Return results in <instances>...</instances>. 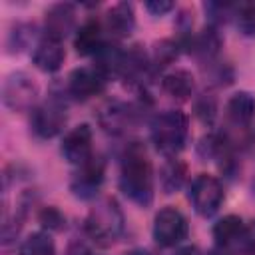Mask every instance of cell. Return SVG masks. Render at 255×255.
I'll return each mask as SVG.
<instances>
[{"label": "cell", "mask_w": 255, "mask_h": 255, "mask_svg": "<svg viewBox=\"0 0 255 255\" xmlns=\"http://www.w3.org/2000/svg\"><path fill=\"white\" fill-rule=\"evenodd\" d=\"M18 255H56V245L46 231H36L24 239Z\"/></svg>", "instance_id": "obj_21"}, {"label": "cell", "mask_w": 255, "mask_h": 255, "mask_svg": "<svg viewBox=\"0 0 255 255\" xmlns=\"http://www.w3.org/2000/svg\"><path fill=\"white\" fill-rule=\"evenodd\" d=\"M177 58V46L169 40H161L159 44H155V52H153V64L155 68H163L167 64H171Z\"/></svg>", "instance_id": "obj_23"}, {"label": "cell", "mask_w": 255, "mask_h": 255, "mask_svg": "<svg viewBox=\"0 0 255 255\" xmlns=\"http://www.w3.org/2000/svg\"><path fill=\"white\" fill-rule=\"evenodd\" d=\"M104 181V161L98 157H92L84 165H80L78 173L72 179V191L74 195L82 199H90L98 193L100 185Z\"/></svg>", "instance_id": "obj_10"}, {"label": "cell", "mask_w": 255, "mask_h": 255, "mask_svg": "<svg viewBox=\"0 0 255 255\" xmlns=\"http://www.w3.org/2000/svg\"><path fill=\"white\" fill-rule=\"evenodd\" d=\"M106 26L114 38H128L135 26L133 6L128 2H120V4L112 6L106 16Z\"/></svg>", "instance_id": "obj_15"}, {"label": "cell", "mask_w": 255, "mask_h": 255, "mask_svg": "<svg viewBox=\"0 0 255 255\" xmlns=\"http://www.w3.org/2000/svg\"><path fill=\"white\" fill-rule=\"evenodd\" d=\"M84 229H86L88 237L94 239L98 245H102V247L112 245L124 231V213H122L118 201L112 197L98 201L90 209Z\"/></svg>", "instance_id": "obj_3"}, {"label": "cell", "mask_w": 255, "mask_h": 255, "mask_svg": "<svg viewBox=\"0 0 255 255\" xmlns=\"http://www.w3.org/2000/svg\"><path fill=\"white\" fill-rule=\"evenodd\" d=\"M120 187L133 203L141 207H147L153 199L151 163L145 155V149L139 143H131L122 157Z\"/></svg>", "instance_id": "obj_1"}, {"label": "cell", "mask_w": 255, "mask_h": 255, "mask_svg": "<svg viewBox=\"0 0 255 255\" xmlns=\"http://www.w3.org/2000/svg\"><path fill=\"white\" fill-rule=\"evenodd\" d=\"M64 58H66V50L62 46V42L54 40V38H46V36L36 44L34 54H32L34 66L48 74L60 70V66L64 64Z\"/></svg>", "instance_id": "obj_11"}, {"label": "cell", "mask_w": 255, "mask_h": 255, "mask_svg": "<svg viewBox=\"0 0 255 255\" xmlns=\"http://www.w3.org/2000/svg\"><path fill=\"white\" fill-rule=\"evenodd\" d=\"M245 225L241 221V217L237 215H225L223 219H219L213 227V237L217 241V247L227 249V247H243V239H245Z\"/></svg>", "instance_id": "obj_13"}, {"label": "cell", "mask_w": 255, "mask_h": 255, "mask_svg": "<svg viewBox=\"0 0 255 255\" xmlns=\"http://www.w3.org/2000/svg\"><path fill=\"white\" fill-rule=\"evenodd\" d=\"M104 40H102V24L96 18L86 20L80 30L76 32L74 38V48L80 56H92V54H100V50L104 48Z\"/></svg>", "instance_id": "obj_12"}, {"label": "cell", "mask_w": 255, "mask_h": 255, "mask_svg": "<svg viewBox=\"0 0 255 255\" xmlns=\"http://www.w3.org/2000/svg\"><path fill=\"white\" fill-rule=\"evenodd\" d=\"M207 255H229V253H227L225 249H221V247H217V249H211V251H209Z\"/></svg>", "instance_id": "obj_29"}, {"label": "cell", "mask_w": 255, "mask_h": 255, "mask_svg": "<svg viewBox=\"0 0 255 255\" xmlns=\"http://www.w3.org/2000/svg\"><path fill=\"white\" fill-rule=\"evenodd\" d=\"M189 137L187 116L179 110H165L157 114L151 122V141L157 151L173 157L179 153Z\"/></svg>", "instance_id": "obj_2"}, {"label": "cell", "mask_w": 255, "mask_h": 255, "mask_svg": "<svg viewBox=\"0 0 255 255\" xmlns=\"http://www.w3.org/2000/svg\"><path fill=\"white\" fill-rule=\"evenodd\" d=\"M106 76L98 68H78L68 78V94L76 100H90L104 92Z\"/></svg>", "instance_id": "obj_9"}, {"label": "cell", "mask_w": 255, "mask_h": 255, "mask_svg": "<svg viewBox=\"0 0 255 255\" xmlns=\"http://www.w3.org/2000/svg\"><path fill=\"white\" fill-rule=\"evenodd\" d=\"M126 255H149L147 251H143V249H133V251H128Z\"/></svg>", "instance_id": "obj_30"}, {"label": "cell", "mask_w": 255, "mask_h": 255, "mask_svg": "<svg viewBox=\"0 0 255 255\" xmlns=\"http://www.w3.org/2000/svg\"><path fill=\"white\" fill-rule=\"evenodd\" d=\"M161 88L167 96L175 98V100H189L193 90H195V80L191 76V72L187 70H175L163 76L161 80Z\"/></svg>", "instance_id": "obj_17"}, {"label": "cell", "mask_w": 255, "mask_h": 255, "mask_svg": "<svg viewBox=\"0 0 255 255\" xmlns=\"http://www.w3.org/2000/svg\"><path fill=\"white\" fill-rule=\"evenodd\" d=\"M74 6L72 4H56L46 14V38L60 40L74 28Z\"/></svg>", "instance_id": "obj_14"}, {"label": "cell", "mask_w": 255, "mask_h": 255, "mask_svg": "<svg viewBox=\"0 0 255 255\" xmlns=\"http://www.w3.org/2000/svg\"><path fill=\"white\" fill-rule=\"evenodd\" d=\"M195 114L199 116V120L201 122H211L213 120V116H215V104L211 102V100H207V98H201L197 104H195Z\"/></svg>", "instance_id": "obj_25"}, {"label": "cell", "mask_w": 255, "mask_h": 255, "mask_svg": "<svg viewBox=\"0 0 255 255\" xmlns=\"http://www.w3.org/2000/svg\"><path fill=\"white\" fill-rule=\"evenodd\" d=\"M98 118H100V124L104 126L106 131L118 133V131L126 129V126L129 124L131 112L124 104H120V102H110V104H106L100 110V116Z\"/></svg>", "instance_id": "obj_18"}, {"label": "cell", "mask_w": 255, "mask_h": 255, "mask_svg": "<svg viewBox=\"0 0 255 255\" xmlns=\"http://www.w3.org/2000/svg\"><path fill=\"white\" fill-rule=\"evenodd\" d=\"M225 112L235 126H249L255 118V96H251L249 92L233 94L225 106Z\"/></svg>", "instance_id": "obj_16"}, {"label": "cell", "mask_w": 255, "mask_h": 255, "mask_svg": "<svg viewBox=\"0 0 255 255\" xmlns=\"http://www.w3.org/2000/svg\"><path fill=\"white\" fill-rule=\"evenodd\" d=\"M175 255H197V249H195V247H183V249H179Z\"/></svg>", "instance_id": "obj_28"}, {"label": "cell", "mask_w": 255, "mask_h": 255, "mask_svg": "<svg viewBox=\"0 0 255 255\" xmlns=\"http://www.w3.org/2000/svg\"><path fill=\"white\" fill-rule=\"evenodd\" d=\"M171 8H173V4L167 2V0H149V2H145V10H149L153 16H161V14L169 12Z\"/></svg>", "instance_id": "obj_27"}, {"label": "cell", "mask_w": 255, "mask_h": 255, "mask_svg": "<svg viewBox=\"0 0 255 255\" xmlns=\"http://www.w3.org/2000/svg\"><path fill=\"white\" fill-rule=\"evenodd\" d=\"M38 219H40V223H42L44 227H48V229H52V231H60V229H64V225H66L64 215H62L56 207H44V209L40 211Z\"/></svg>", "instance_id": "obj_24"}, {"label": "cell", "mask_w": 255, "mask_h": 255, "mask_svg": "<svg viewBox=\"0 0 255 255\" xmlns=\"http://www.w3.org/2000/svg\"><path fill=\"white\" fill-rule=\"evenodd\" d=\"M62 155L68 163H74L78 167L94 157L92 155V128L88 124H80L64 135Z\"/></svg>", "instance_id": "obj_8"}, {"label": "cell", "mask_w": 255, "mask_h": 255, "mask_svg": "<svg viewBox=\"0 0 255 255\" xmlns=\"http://www.w3.org/2000/svg\"><path fill=\"white\" fill-rule=\"evenodd\" d=\"M237 26L245 36H255V2L241 4L237 12Z\"/></svg>", "instance_id": "obj_22"}, {"label": "cell", "mask_w": 255, "mask_h": 255, "mask_svg": "<svg viewBox=\"0 0 255 255\" xmlns=\"http://www.w3.org/2000/svg\"><path fill=\"white\" fill-rule=\"evenodd\" d=\"M66 126V108L58 100H48L32 114V129L40 137H54Z\"/></svg>", "instance_id": "obj_7"}, {"label": "cell", "mask_w": 255, "mask_h": 255, "mask_svg": "<svg viewBox=\"0 0 255 255\" xmlns=\"http://www.w3.org/2000/svg\"><path fill=\"white\" fill-rule=\"evenodd\" d=\"M241 251L245 255H255V221H251L245 229V239H243Z\"/></svg>", "instance_id": "obj_26"}, {"label": "cell", "mask_w": 255, "mask_h": 255, "mask_svg": "<svg viewBox=\"0 0 255 255\" xmlns=\"http://www.w3.org/2000/svg\"><path fill=\"white\" fill-rule=\"evenodd\" d=\"M189 201L201 217H211L219 211V207L223 203V185L219 183L217 177L199 173L191 179Z\"/></svg>", "instance_id": "obj_4"}, {"label": "cell", "mask_w": 255, "mask_h": 255, "mask_svg": "<svg viewBox=\"0 0 255 255\" xmlns=\"http://www.w3.org/2000/svg\"><path fill=\"white\" fill-rule=\"evenodd\" d=\"M187 237V219L175 207H163L153 219V239L161 247H173Z\"/></svg>", "instance_id": "obj_6"}, {"label": "cell", "mask_w": 255, "mask_h": 255, "mask_svg": "<svg viewBox=\"0 0 255 255\" xmlns=\"http://www.w3.org/2000/svg\"><path fill=\"white\" fill-rule=\"evenodd\" d=\"M36 98H38V86L28 74L16 72L6 78L4 86H2V100L12 112L30 110L34 106Z\"/></svg>", "instance_id": "obj_5"}, {"label": "cell", "mask_w": 255, "mask_h": 255, "mask_svg": "<svg viewBox=\"0 0 255 255\" xmlns=\"http://www.w3.org/2000/svg\"><path fill=\"white\" fill-rule=\"evenodd\" d=\"M147 70V56L143 52L141 46H131L128 52H124V60H122V76L129 78V80H137L141 74H145Z\"/></svg>", "instance_id": "obj_20"}, {"label": "cell", "mask_w": 255, "mask_h": 255, "mask_svg": "<svg viewBox=\"0 0 255 255\" xmlns=\"http://www.w3.org/2000/svg\"><path fill=\"white\" fill-rule=\"evenodd\" d=\"M187 175V167L183 161H179L177 157H169L161 169H159V185L163 189V193H173L177 191Z\"/></svg>", "instance_id": "obj_19"}]
</instances>
